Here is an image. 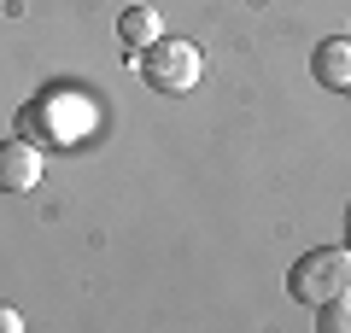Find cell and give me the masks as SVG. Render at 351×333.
I'll return each instance as SVG.
<instances>
[{
    "instance_id": "cell-4",
    "label": "cell",
    "mask_w": 351,
    "mask_h": 333,
    "mask_svg": "<svg viewBox=\"0 0 351 333\" xmlns=\"http://www.w3.org/2000/svg\"><path fill=\"white\" fill-rule=\"evenodd\" d=\"M311 71L322 88H351V41H316Z\"/></svg>"
},
{
    "instance_id": "cell-5",
    "label": "cell",
    "mask_w": 351,
    "mask_h": 333,
    "mask_svg": "<svg viewBox=\"0 0 351 333\" xmlns=\"http://www.w3.org/2000/svg\"><path fill=\"white\" fill-rule=\"evenodd\" d=\"M117 36H123L129 53H141V47H152V41L164 36V24H158V12H152V6H129V12L117 18Z\"/></svg>"
},
{
    "instance_id": "cell-7",
    "label": "cell",
    "mask_w": 351,
    "mask_h": 333,
    "mask_svg": "<svg viewBox=\"0 0 351 333\" xmlns=\"http://www.w3.org/2000/svg\"><path fill=\"white\" fill-rule=\"evenodd\" d=\"M0 333H24V316H18V310H6V304H0Z\"/></svg>"
},
{
    "instance_id": "cell-8",
    "label": "cell",
    "mask_w": 351,
    "mask_h": 333,
    "mask_svg": "<svg viewBox=\"0 0 351 333\" xmlns=\"http://www.w3.org/2000/svg\"><path fill=\"white\" fill-rule=\"evenodd\" d=\"M346 41H351V36H346Z\"/></svg>"
},
{
    "instance_id": "cell-3",
    "label": "cell",
    "mask_w": 351,
    "mask_h": 333,
    "mask_svg": "<svg viewBox=\"0 0 351 333\" xmlns=\"http://www.w3.org/2000/svg\"><path fill=\"white\" fill-rule=\"evenodd\" d=\"M41 170H47V158H41V147L29 135L0 140V193H29L41 182Z\"/></svg>"
},
{
    "instance_id": "cell-6",
    "label": "cell",
    "mask_w": 351,
    "mask_h": 333,
    "mask_svg": "<svg viewBox=\"0 0 351 333\" xmlns=\"http://www.w3.org/2000/svg\"><path fill=\"white\" fill-rule=\"evenodd\" d=\"M316 328H322V333H351V293L316 304Z\"/></svg>"
},
{
    "instance_id": "cell-1",
    "label": "cell",
    "mask_w": 351,
    "mask_h": 333,
    "mask_svg": "<svg viewBox=\"0 0 351 333\" xmlns=\"http://www.w3.org/2000/svg\"><path fill=\"white\" fill-rule=\"evenodd\" d=\"M346 293H351V246H316L287 269V298H299L311 310Z\"/></svg>"
},
{
    "instance_id": "cell-2",
    "label": "cell",
    "mask_w": 351,
    "mask_h": 333,
    "mask_svg": "<svg viewBox=\"0 0 351 333\" xmlns=\"http://www.w3.org/2000/svg\"><path fill=\"white\" fill-rule=\"evenodd\" d=\"M205 59L193 41L182 36H158L152 47H141V76H147V88H158V94H188L193 82H199Z\"/></svg>"
}]
</instances>
